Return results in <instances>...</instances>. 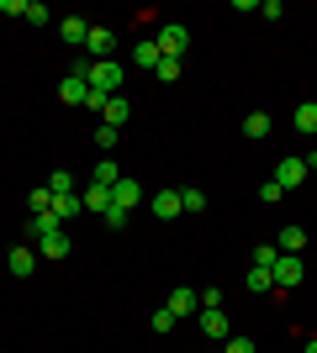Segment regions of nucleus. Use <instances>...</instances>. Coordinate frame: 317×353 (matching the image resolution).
<instances>
[{
    "label": "nucleus",
    "instance_id": "nucleus-1",
    "mask_svg": "<svg viewBox=\"0 0 317 353\" xmlns=\"http://www.w3.org/2000/svg\"><path fill=\"white\" fill-rule=\"evenodd\" d=\"M302 274H307V264L296 259V253H280V259L270 264V280H275V290H280V295L296 290V285H302Z\"/></svg>",
    "mask_w": 317,
    "mask_h": 353
},
{
    "label": "nucleus",
    "instance_id": "nucleus-2",
    "mask_svg": "<svg viewBox=\"0 0 317 353\" xmlns=\"http://www.w3.org/2000/svg\"><path fill=\"white\" fill-rule=\"evenodd\" d=\"M153 43H159V53H164V59H180L185 48H191V32H185V21H164Z\"/></svg>",
    "mask_w": 317,
    "mask_h": 353
},
{
    "label": "nucleus",
    "instance_id": "nucleus-3",
    "mask_svg": "<svg viewBox=\"0 0 317 353\" xmlns=\"http://www.w3.org/2000/svg\"><path fill=\"white\" fill-rule=\"evenodd\" d=\"M307 174H312V169H307V159H280V163H275V185H280V190H296Z\"/></svg>",
    "mask_w": 317,
    "mask_h": 353
},
{
    "label": "nucleus",
    "instance_id": "nucleus-4",
    "mask_svg": "<svg viewBox=\"0 0 317 353\" xmlns=\"http://www.w3.org/2000/svg\"><path fill=\"white\" fill-rule=\"evenodd\" d=\"M37 259H69V227H53L37 237Z\"/></svg>",
    "mask_w": 317,
    "mask_h": 353
},
{
    "label": "nucleus",
    "instance_id": "nucleus-5",
    "mask_svg": "<svg viewBox=\"0 0 317 353\" xmlns=\"http://www.w3.org/2000/svg\"><path fill=\"white\" fill-rule=\"evenodd\" d=\"M196 316H201V332H206V338H217V343H227V338H233V332H227V311H222V306L196 311Z\"/></svg>",
    "mask_w": 317,
    "mask_h": 353
},
{
    "label": "nucleus",
    "instance_id": "nucleus-6",
    "mask_svg": "<svg viewBox=\"0 0 317 353\" xmlns=\"http://www.w3.org/2000/svg\"><path fill=\"white\" fill-rule=\"evenodd\" d=\"M59 37L69 48H85V37H90V21H85V16H64L59 21Z\"/></svg>",
    "mask_w": 317,
    "mask_h": 353
},
{
    "label": "nucleus",
    "instance_id": "nucleus-7",
    "mask_svg": "<svg viewBox=\"0 0 317 353\" xmlns=\"http://www.w3.org/2000/svg\"><path fill=\"white\" fill-rule=\"evenodd\" d=\"M111 201H117L122 211L143 206V185H137V179H117V185H111Z\"/></svg>",
    "mask_w": 317,
    "mask_h": 353
},
{
    "label": "nucleus",
    "instance_id": "nucleus-8",
    "mask_svg": "<svg viewBox=\"0 0 317 353\" xmlns=\"http://www.w3.org/2000/svg\"><path fill=\"white\" fill-rule=\"evenodd\" d=\"M196 306H201V290H191V285L169 295V316H196Z\"/></svg>",
    "mask_w": 317,
    "mask_h": 353
},
{
    "label": "nucleus",
    "instance_id": "nucleus-9",
    "mask_svg": "<svg viewBox=\"0 0 317 353\" xmlns=\"http://www.w3.org/2000/svg\"><path fill=\"white\" fill-rule=\"evenodd\" d=\"M59 101H64V105H90V85H85L79 74H69V79L59 85Z\"/></svg>",
    "mask_w": 317,
    "mask_h": 353
},
{
    "label": "nucleus",
    "instance_id": "nucleus-10",
    "mask_svg": "<svg viewBox=\"0 0 317 353\" xmlns=\"http://www.w3.org/2000/svg\"><path fill=\"white\" fill-rule=\"evenodd\" d=\"M148 206H153V216H159V221H175V216H180V190H159Z\"/></svg>",
    "mask_w": 317,
    "mask_h": 353
},
{
    "label": "nucleus",
    "instance_id": "nucleus-11",
    "mask_svg": "<svg viewBox=\"0 0 317 353\" xmlns=\"http://www.w3.org/2000/svg\"><path fill=\"white\" fill-rule=\"evenodd\" d=\"M6 269H11L16 280H27L32 269H37V253H32L27 243H21V248H11V259H6Z\"/></svg>",
    "mask_w": 317,
    "mask_h": 353
},
{
    "label": "nucleus",
    "instance_id": "nucleus-12",
    "mask_svg": "<svg viewBox=\"0 0 317 353\" xmlns=\"http://www.w3.org/2000/svg\"><path fill=\"white\" fill-rule=\"evenodd\" d=\"M79 206H85V211H95V216H106V211H111V190H106V185H85Z\"/></svg>",
    "mask_w": 317,
    "mask_h": 353
},
{
    "label": "nucleus",
    "instance_id": "nucleus-13",
    "mask_svg": "<svg viewBox=\"0 0 317 353\" xmlns=\"http://www.w3.org/2000/svg\"><path fill=\"white\" fill-rule=\"evenodd\" d=\"M275 248H280V253H296V259H302V248H307V232H302V227H280Z\"/></svg>",
    "mask_w": 317,
    "mask_h": 353
},
{
    "label": "nucleus",
    "instance_id": "nucleus-14",
    "mask_svg": "<svg viewBox=\"0 0 317 353\" xmlns=\"http://www.w3.org/2000/svg\"><path fill=\"white\" fill-rule=\"evenodd\" d=\"M127 117H133V105L122 101V95H111V101L101 105V121H106V127H122V121H127Z\"/></svg>",
    "mask_w": 317,
    "mask_h": 353
},
{
    "label": "nucleus",
    "instance_id": "nucleus-15",
    "mask_svg": "<svg viewBox=\"0 0 317 353\" xmlns=\"http://www.w3.org/2000/svg\"><path fill=\"white\" fill-rule=\"evenodd\" d=\"M111 43H117V37H111L106 27H90V37H85V53H90V59H106V53H111Z\"/></svg>",
    "mask_w": 317,
    "mask_h": 353
},
{
    "label": "nucleus",
    "instance_id": "nucleus-16",
    "mask_svg": "<svg viewBox=\"0 0 317 353\" xmlns=\"http://www.w3.org/2000/svg\"><path fill=\"white\" fill-rule=\"evenodd\" d=\"M159 59H164V53H159V43H153V37L133 48V63H137V69H159Z\"/></svg>",
    "mask_w": 317,
    "mask_h": 353
},
{
    "label": "nucleus",
    "instance_id": "nucleus-17",
    "mask_svg": "<svg viewBox=\"0 0 317 353\" xmlns=\"http://www.w3.org/2000/svg\"><path fill=\"white\" fill-rule=\"evenodd\" d=\"M79 211H85V206H79V195H53V216H59L64 227H69V221H75Z\"/></svg>",
    "mask_w": 317,
    "mask_h": 353
},
{
    "label": "nucleus",
    "instance_id": "nucleus-18",
    "mask_svg": "<svg viewBox=\"0 0 317 353\" xmlns=\"http://www.w3.org/2000/svg\"><path fill=\"white\" fill-rule=\"evenodd\" d=\"M296 132H307V137L317 132V101H302V105H296Z\"/></svg>",
    "mask_w": 317,
    "mask_h": 353
},
{
    "label": "nucleus",
    "instance_id": "nucleus-19",
    "mask_svg": "<svg viewBox=\"0 0 317 353\" xmlns=\"http://www.w3.org/2000/svg\"><path fill=\"white\" fill-rule=\"evenodd\" d=\"M243 290H254V295L275 290V280H270V269H249V274H243Z\"/></svg>",
    "mask_w": 317,
    "mask_h": 353
},
{
    "label": "nucleus",
    "instance_id": "nucleus-20",
    "mask_svg": "<svg viewBox=\"0 0 317 353\" xmlns=\"http://www.w3.org/2000/svg\"><path fill=\"white\" fill-rule=\"evenodd\" d=\"M243 132L254 137V143H259V137H270V117H265V111H249V117H243Z\"/></svg>",
    "mask_w": 317,
    "mask_h": 353
},
{
    "label": "nucleus",
    "instance_id": "nucleus-21",
    "mask_svg": "<svg viewBox=\"0 0 317 353\" xmlns=\"http://www.w3.org/2000/svg\"><path fill=\"white\" fill-rule=\"evenodd\" d=\"M48 190L53 195H75V174H69V169H53V174H48Z\"/></svg>",
    "mask_w": 317,
    "mask_h": 353
},
{
    "label": "nucleus",
    "instance_id": "nucleus-22",
    "mask_svg": "<svg viewBox=\"0 0 317 353\" xmlns=\"http://www.w3.org/2000/svg\"><path fill=\"white\" fill-rule=\"evenodd\" d=\"M21 16H27L32 27H48V21H53V11H48L43 0H27V11H21Z\"/></svg>",
    "mask_w": 317,
    "mask_h": 353
},
{
    "label": "nucleus",
    "instance_id": "nucleus-23",
    "mask_svg": "<svg viewBox=\"0 0 317 353\" xmlns=\"http://www.w3.org/2000/svg\"><path fill=\"white\" fill-rule=\"evenodd\" d=\"M180 211H206V190H196V185L180 190Z\"/></svg>",
    "mask_w": 317,
    "mask_h": 353
},
{
    "label": "nucleus",
    "instance_id": "nucleus-24",
    "mask_svg": "<svg viewBox=\"0 0 317 353\" xmlns=\"http://www.w3.org/2000/svg\"><path fill=\"white\" fill-rule=\"evenodd\" d=\"M117 163H111V159H101V163H95V185H106V190H111V185H117Z\"/></svg>",
    "mask_w": 317,
    "mask_h": 353
},
{
    "label": "nucleus",
    "instance_id": "nucleus-25",
    "mask_svg": "<svg viewBox=\"0 0 317 353\" xmlns=\"http://www.w3.org/2000/svg\"><path fill=\"white\" fill-rule=\"evenodd\" d=\"M275 259H280V248H275V243H259V248H254V269H270Z\"/></svg>",
    "mask_w": 317,
    "mask_h": 353
},
{
    "label": "nucleus",
    "instance_id": "nucleus-26",
    "mask_svg": "<svg viewBox=\"0 0 317 353\" xmlns=\"http://www.w3.org/2000/svg\"><path fill=\"white\" fill-rule=\"evenodd\" d=\"M153 74H159L164 85H175V79H180V59H159V69H153Z\"/></svg>",
    "mask_w": 317,
    "mask_h": 353
},
{
    "label": "nucleus",
    "instance_id": "nucleus-27",
    "mask_svg": "<svg viewBox=\"0 0 317 353\" xmlns=\"http://www.w3.org/2000/svg\"><path fill=\"white\" fill-rule=\"evenodd\" d=\"M101 221H106V227H111V232H122V227H127V211H122V206H117V201H111V211H106V216H101Z\"/></svg>",
    "mask_w": 317,
    "mask_h": 353
},
{
    "label": "nucleus",
    "instance_id": "nucleus-28",
    "mask_svg": "<svg viewBox=\"0 0 317 353\" xmlns=\"http://www.w3.org/2000/svg\"><path fill=\"white\" fill-rule=\"evenodd\" d=\"M95 148L111 153V148H117V127H106V121H101V127H95Z\"/></svg>",
    "mask_w": 317,
    "mask_h": 353
},
{
    "label": "nucleus",
    "instance_id": "nucleus-29",
    "mask_svg": "<svg viewBox=\"0 0 317 353\" xmlns=\"http://www.w3.org/2000/svg\"><path fill=\"white\" fill-rule=\"evenodd\" d=\"M222 353H259V348H254V338H227Z\"/></svg>",
    "mask_w": 317,
    "mask_h": 353
},
{
    "label": "nucleus",
    "instance_id": "nucleus-30",
    "mask_svg": "<svg viewBox=\"0 0 317 353\" xmlns=\"http://www.w3.org/2000/svg\"><path fill=\"white\" fill-rule=\"evenodd\" d=\"M169 327H175V316H169V306H164V311H153V332H159V338H164Z\"/></svg>",
    "mask_w": 317,
    "mask_h": 353
},
{
    "label": "nucleus",
    "instance_id": "nucleus-31",
    "mask_svg": "<svg viewBox=\"0 0 317 353\" xmlns=\"http://www.w3.org/2000/svg\"><path fill=\"white\" fill-rule=\"evenodd\" d=\"M280 195H286V190H280V185H275V179H270V185H259V201H265V206H275V201H280Z\"/></svg>",
    "mask_w": 317,
    "mask_h": 353
},
{
    "label": "nucleus",
    "instance_id": "nucleus-32",
    "mask_svg": "<svg viewBox=\"0 0 317 353\" xmlns=\"http://www.w3.org/2000/svg\"><path fill=\"white\" fill-rule=\"evenodd\" d=\"M201 306H206V311L222 306V290H217V285H206V290H201Z\"/></svg>",
    "mask_w": 317,
    "mask_h": 353
},
{
    "label": "nucleus",
    "instance_id": "nucleus-33",
    "mask_svg": "<svg viewBox=\"0 0 317 353\" xmlns=\"http://www.w3.org/2000/svg\"><path fill=\"white\" fill-rule=\"evenodd\" d=\"M302 353H317V338H307V348H302Z\"/></svg>",
    "mask_w": 317,
    "mask_h": 353
},
{
    "label": "nucleus",
    "instance_id": "nucleus-34",
    "mask_svg": "<svg viewBox=\"0 0 317 353\" xmlns=\"http://www.w3.org/2000/svg\"><path fill=\"white\" fill-rule=\"evenodd\" d=\"M307 169H312V174H317V153H312V159H307Z\"/></svg>",
    "mask_w": 317,
    "mask_h": 353
}]
</instances>
